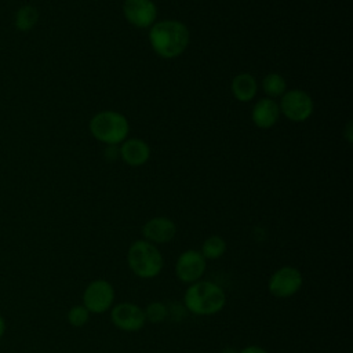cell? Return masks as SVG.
Segmentation results:
<instances>
[{
	"instance_id": "cell-1",
	"label": "cell",
	"mask_w": 353,
	"mask_h": 353,
	"mask_svg": "<svg viewBox=\"0 0 353 353\" xmlns=\"http://www.w3.org/2000/svg\"><path fill=\"white\" fill-rule=\"evenodd\" d=\"M189 29L179 21H161L150 26L149 41L153 51L165 59L181 55L189 44Z\"/></svg>"
},
{
	"instance_id": "cell-2",
	"label": "cell",
	"mask_w": 353,
	"mask_h": 353,
	"mask_svg": "<svg viewBox=\"0 0 353 353\" xmlns=\"http://www.w3.org/2000/svg\"><path fill=\"white\" fill-rule=\"evenodd\" d=\"M226 303L223 288L210 280H199L188 285L183 294V305L192 314L212 316L219 313Z\"/></svg>"
},
{
	"instance_id": "cell-3",
	"label": "cell",
	"mask_w": 353,
	"mask_h": 353,
	"mask_svg": "<svg viewBox=\"0 0 353 353\" xmlns=\"http://www.w3.org/2000/svg\"><path fill=\"white\" fill-rule=\"evenodd\" d=\"M127 263L130 270L139 279H154L159 276L164 266V259L153 243L148 240L134 241L127 251Z\"/></svg>"
},
{
	"instance_id": "cell-4",
	"label": "cell",
	"mask_w": 353,
	"mask_h": 353,
	"mask_svg": "<svg viewBox=\"0 0 353 353\" xmlns=\"http://www.w3.org/2000/svg\"><path fill=\"white\" fill-rule=\"evenodd\" d=\"M128 130L127 119L113 110L99 112L90 120V131L94 138L108 145H117L125 141Z\"/></svg>"
},
{
	"instance_id": "cell-5",
	"label": "cell",
	"mask_w": 353,
	"mask_h": 353,
	"mask_svg": "<svg viewBox=\"0 0 353 353\" xmlns=\"http://www.w3.org/2000/svg\"><path fill=\"white\" fill-rule=\"evenodd\" d=\"M303 284V276L301 270L291 265H284L276 269L268 281L269 292L280 299L295 295Z\"/></svg>"
},
{
	"instance_id": "cell-6",
	"label": "cell",
	"mask_w": 353,
	"mask_h": 353,
	"mask_svg": "<svg viewBox=\"0 0 353 353\" xmlns=\"http://www.w3.org/2000/svg\"><path fill=\"white\" fill-rule=\"evenodd\" d=\"M114 288L105 279H97L87 284L83 291V305L92 314H102L113 306Z\"/></svg>"
},
{
	"instance_id": "cell-7",
	"label": "cell",
	"mask_w": 353,
	"mask_h": 353,
	"mask_svg": "<svg viewBox=\"0 0 353 353\" xmlns=\"http://www.w3.org/2000/svg\"><path fill=\"white\" fill-rule=\"evenodd\" d=\"M280 113L291 121H305L313 113V101L302 90H291L281 95Z\"/></svg>"
},
{
	"instance_id": "cell-8",
	"label": "cell",
	"mask_w": 353,
	"mask_h": 353,
	"mask_svg": "<svg viewBox=\"0 0 353 353\" xmlns=\"http://www.w3.org/2000/svg\"><path fill=\"white\" fill-rule=\"evenodd\" d=\"M110 321L116 328L124 332H137L146 323L143 309L132 302H121L112 306Z\"/></svg>"
},
{
	"instance_id": "cell-9",
	"label": "cell",
	"mask_w": 353,
	"mask_h": 353,
	"mask_svg": "<svg viewBox=\"0 0 353 353\" xmlns=\"http://www.w3.org/2000/svg\"><path fill=\"white\" fill-rule=\"evenodd\" d=\"M207 268V261L199 250H186L179 254L175 262V274L179 281L192 284L201 280Z\"/></svg>"
},
{
	"instance_id": "cell-10",
	"label": "cell",
	"mask_w": 353,
	"mask_h": 353,
	"mask_svg": "<svg viewBox=\"0 0 353 353\" xmlns=\"http://www.w3.org/2000/svg\"><path fill=\"white\" fill-rule=\"evenodd\" d=\"M123 12L131 25L137 28H149L154 23L157 8L152 0H125Z\"/></svg>"
},
{
	"instance_id": "cell-11",
	"label": "cell",
	"mask_w": 353,
	"mask_h": 353,
	"mask_svg": "<svg viewBox=\"0 0 353 353\" xmlns=\"http://www.w3.org/2000/svg\"><path fill=\"white\" fill-rule=\"evenodd\" d=\"M176 234V225L165 216H154L142 226V236L149 243L165 244L170 243Z\"/></svg>"
},
{
	"instance_id": "cell-12",
	"label": "cell",
	"mask_w": 353,
	"mask_h": 353,
	"mask_svg": "<svg viewBox=\"0 0 353 353\" xmlns=\"http://www.w3.org/2000/svg\"><path fill=\"white\" fill-rule=\"evenodd\" d=\"M119 153L121 159L132 167H138L145 164L149 160L150 156V149L146 142L138 138H131L125 139L121 143V148L119 149Z\"/></svg>"
},
{
	"instance_id": "cell-13",
	"label": "cell",
	"mask_w": 353,
	"mask_h": 353,
	"mask_svg": "<svg viewBox=\"0 0 353 353\" xmlns=\"http://www.w3.org/2000/svg\"><path fill=\"white\" fill-rule=\"evenodd\" d=\"M280 116V106L272 98L258 101L252 109V121L259 128H270L276 124Z\"/></svg>"
},
{
	"instance_id": "cell-14",
	"label": "cell",
	"mask_w": 353,
	"mask_h": 353,
	"mask_svg": "<svg viewBox=\"0 0 353 353\" xmlns=\"http://www.w3.org/2000/svg\"><path fill=\"white\" fill-rule=\"evenodd\" d=\"M232 92L237 101L248 102L256 94V80L250 73H240L232 81Z\"/></svg>"
},
{
	"instance_id": "cell-15",
	"label": "cell",
	"mask_w": 353,
	"mask_h": 353,
	"mask_svg": "<svg viewBox=\"0 0 353 353\" xmlns=\"http://www.w3.org/2000/svg\"><path fill=\"white\" fill-rule=\"evenodd\" d=\"M200 252L205 261L219 259L226 252V241L221 236L212 234L203 241Z\"/></svg>"
},
{
	"instance_id": "cell-16",
	"label": "cell",
	"mask_w": 353,
	"mask_h": 353,
	"mask_svg": "<svg viewBox=\"0 0 353 353\" xmlns=\"http://www.w3.org/2000/svg\"><path fill=\"white\" fill-rule=\"evenodd\" d=\"M39 21V11L33 6H22L15 14V28L21 32H29Z\"/></svg>"
},
{
	"instance_id": "cell-17",
	"label": "cell",
	"mask_w": 353,
	"mask_h": 353,
	"mask_svg": "<svg viewBox=\"0 0 353 353\" xmlns=\"http://www.w3.org/2000/svg\"><path fill=\"white\" fill-rule=\"evenodd\" d=\"M285 80L281 74L279 73H269L263 81H262V88L263 91L272 97V98H276V97H281L284 92H285Z\"/></svg>"
},
{
	"instance_id": "cell-18",
	"label": "cell",
	"mask_w": 353,
	"mask_h": 353,
	"mask_svg": "<svg viewBox=\"0 0 353 353\" xmlns=\"http://www.w3.org/2000/svg\"><path fill=\"white\" fill-rule=\"evenodd\" d=\"M143 314H145L146 321H149L152 324H160L165 320L168 310L163 302L153 301L146 305V307L143 309Z\"/></svg>"
},
{
	"instance_id": "cell-19",
	"label": "cell",
	"mask_w": 353,
	"mask_h": 353,
	"mask_svg": "<svg viewBox=\"0 0 353 353\" xmlns=\"http://www.w3.org/2000/svg\"><path fill=\"white\" fill-rule=\"evenodd\" d=\"M90 312L84 307V305H73L66 314V319L70 325L73 327H83L88 323L90 320Z\"/></svg>"
},
{
	"instance_id": "cell-20",
	"label": "cell",
	"mask_w": 353,
	"mask_h": 353,
	"mask_svg": "<svg viewBox=\"0 0 353 353\" xmlns=\"http://www.w3.org/2000/svg\"><path fill=\"white\" fill-rule=\"evenodd\" d=\"M239 353H269V352L258 345H248V346L243 347L241 350H239Z\"/></svg>"
},
{
	"instance_id": "cell-21",
	"label": "cell",
	"mask_w": 353,
	"mask_h": 353,
	"mask_svg": "<svg viewBox=\"0 0 353 353\" xmlns=\"http://www.w3.org/2000/svg\"><path fill=\"white\" fill-rule=\"evenodd\" d=\"M4 332H6V320H4V317L0 314V338L4 335Z\"/></svg>"
},
{
	"instance_id": "cell-22",
	"label": "cell",
	"mask_w": 353,
	"mask_h": 353,
	"mask_svg": "<svg viewBox=\"0 0 353 353\" xmlns=\"http://www.w3.org/2000/svg\"><path fill=\"white\" fill-rule=\"evenodd\" d=\"M221 353H239V350L236 347H232V346H226L222 349Z\"/></svg>"
}]
</instances>
